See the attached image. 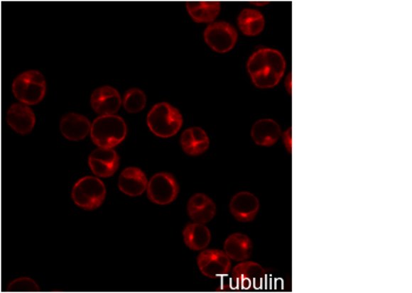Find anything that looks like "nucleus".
I'll return each instance as SVG.
<instances>
[{
    "label": "nucleus",
    "mask_w": 412,
    "mask_h": 293,
    "mask_svg": "<svg viewBox=\"0 0 412 293\" xmlns=\"http://www.w3.org/2000/svg\"><path fill=\"white\" fill-rule=\"evenodd\" d=\"M230 211L238 221L250 223L257 217L259 200L250 192H239L231 199Z\"/></svg>",
    "instance_id": "nucleus-14"
},
{
    "label": "nucleus",
    "mask_w": 412,
    "mask_h": 293,
    "mask_svg": "<svg viewBox=\"0 0 412 293\" xmlns=\"http://www.w3.org/2000/svg\"><path fill=\"white\" fill-rule=\"evenodd\" d=\"M291 132L292 128H288V131H286V133L283 135V142H284V145H286L288 153H292Z\"/></svg>",
    "instance_id": "nucleus-25"
},
{
    "label": "nucleus",
    "mask_w": 412,
    "mask_h": 293,
    "mask_svg": "<svg viewBox=\"0 0 412 293\" xmlns=\"http://www.w3.org/2000/svg\"><path fill=\"white\" fill-rule=\"evenodd\" d=\"M238 28L247 37L261 35L265 28V18L261 11L244 9L237 18Z\"/></svg>",
    "instance_id": "nucleus-22"
},
{
    "label": "nucleus",
    "mask_w": 412,
    "mask_h": 293,
    "mask_svg": "<svg viewBox=\"0 0 412 293\" xmlns=\"http://www.w3.org/2000/svg\"><path fill=\"white\" fill-rule=\"evenodd\" d=\"M254 245L251 239L243 233H234L229 236L224 243V252L229 258L236 262H244L252 255Z\"/></svg>",
    "instance_id": "nucleus-20"
},
{
    "label": "nucleus",
    "mask_w": 412,
    "mask_h": 293,
    "mask_svg": "<svg viewBox=\"0 0 412 293\" xmlns=\"http://www.w3.org/2000/svg\"><path fill=\"white\" fill-rule=\"evenodd\" d=\"M247 72L254 87L271 89L278 85L286 72L284 55L275 49H259L247 60Z\"/></svg>",
    "instance_id": "nucleus-1"
},
{
    "label": "nucleus",
    "mask_w": 412,
    "mask_h": 293,
    "mask_svg": "<svg viewBox=\"0 0 412 293\" xmlns=\"http://www.w3.org/2000/svg\"><path fill=\"white\" fill-rule=\"evenodd\" d=\"M217 214L216 204L204 194H193L188 203V214L195 223L206 224L212 221Z\"/></svg>",
    "instance_id": "nucleus-18"
},
{
    "label": "nucleus",
    "mask_w": 412,
    "mask_h": 293,
    "mask_svg": "<svg viewBox=\"0 0 412 293\" xmlns=\"http://www.w3.org/2000/svg\"><path fill=\"white\" fill-rule=\"evenodd\" d=\"M90 104L99 116L116 114L121 107V96L114 87H100L93 91Z\"/></svg>",
    "instance_id": "nucleus-11"
},
{
    "label": "nucleus",
    "mask_w": 412,
    "mask_h": 293,
    "mask_svg": "<svg viewBox=\"0 0 412 293\" xmlns=\"http://www.w3.org/2000/svg\"><path fill=\"white\" fill-rule=\"evenodd\" d=\"M282 136V128L277 121L273 119H261L256 121L251 128V138L257 145L269 146L275 145Z\"/></svg>",
    "instance_id": "nucleus-17"
},
{
    "label": "nucleus",
    "mask_w": 412,
    "mask_h": 293,
    "mask_svg": "<svg viewBox=\"0 0 412 293\" xmlns=\"http://www.w3.org/2000/svg\"><path fill=\"white\" fill-rule=\"evenodd\" d=\"M204 40L217 53H227L234 49L238 40L237 30L227 21H213L204 30Z\"/></svg>",
    "instance_id": "nucleus-6"
},
{
    "label": "nucleus",
    "mask_w": 412,
    "mask_h": 293,
    "mask_svg": "<svg viewBox=\"0 0 412 293\" xmlns=\"http://www.w3.org/2000/svg\"><path fill=\"white\" fill-rule=\"evenodd\" d=\"M10 290L38 291L39 287H37V284L33 280L23 278V280H16L11 284Z\"/></svg>",
    "instance_id": "nucleus-24"
},
{
    "label": "nucleus",
    "mask_w": 412,
    "mask_h": 293,
    "mask_svg": "<svg viewBox=\"0 0 412 293\" xmlns=\"http://www.w3.org/2000/svg\"><path fill=\"white\" fill-rule=\"evenodd\" d=\"M148 198L157 205H168L179 194V184L172 173L159 172L148 180Z\"/></svg>",
    "instance_id": "nucleus-7"
},
{
    "label": "nucleus",
    "mask_w": 412,
    "mask_h": 293,
    "mask_svg": "<svg viewBox=\"0 0 412 293\" xmlns=\"http://www.w3.org/2000/svg\"><path fill=\"white\" fill-rule=\"evenodd\" d=\"M183 239L188 248L193 251H202L209 246L211 242V232L205 224L191 223L188 224L183 231Z\"/></svg>",
    "instance_id": "nucleus-21"
},
{
    "label": "nucleus",
    "mask_w": 412,
    "mask_h": 293,
    "mask_svg": "<svg viewBox=\"0 0 412 293\" xmlns=\"http://www.w3.org/2000/svg\"><path fill=\"white\" fill-rule=\"evenodd\" d=\"M186 11L195 23L210 24L219 16V1L216 0H189L185 4Z\"/></svg>",
    "instance_id": "nucleus-15"
},
{
    "label": "nucleus",
    "mask_w": 412,
    "mask_h": 293,
    "mask_svg": "<svg viewBox=\"0 0 412 293\" xmlns=\"http://www.w3.org/2000/svg\"><path fill=\"white\" fill-rule=\"evenodd\" d=\"M7 124L19 135H28L36 125V114L31 107L25 104L11 105L6 114Z\"/></svg>",
    "instance_id": "nucleus-12"
},
{
    "label": "nucleus",
    "mask_w": 412,
    "mask_h": 293,
    "mask_svg": "<svg viewBox=\"0 0 412 293\" xmlns=\"http://www.w3.org/2000/svg\"><path fill=\"white\" fill-rule=\"evenodd\" d=\"M71 196L77 206L82 210H97L107 198V187L98 177H82L73 185Z\"/></svg>",
    "instance_id": "nucleus-5"
},
{
    "label": "nucleus",
    "mask_w": 412,
    "mask_h": 293,
    "mask_svg": "<svg viewBox=\"0 0 412 293\" xmlns=\"http://www.w3.org/2000/svg\"><path fill=\"white\" fill-rule=\"evenodd\" d=\"M148 177L138 167L124 170L118 179V187L124 194L130 197L141 196L148 187Z\"/></svg>",
    "instance_id": "nucleus-16"
},
{
    "label": "nucleus",
    "mask_w": 412,
    "mask_h": 293,
    "mask_svg": "<svg viewBox=\"0 0 412 293\" xmlns=\"http://www.w3.org/2000/svg\"><path fill=\"white\" fill-rule=\"evenodd\" d=\"M146 103H148L146 94L138 87H132L130 90H127L121 99V106L126 112L132 114H139L144 110Z\"/></svg>",
    "instance_id": "nucleus-23"
},
{
    "label": "nucleus",
    "mask_w": 412,
    "mask_h": 293,
    "mask_svg": "<svg viewBox=\"0 0 412 293\" xmlns=\"http://www.w3.org/2000/svg\"><path fill=\"white\" fill-rule=\"evenodd\" d=\"M127 125L117 114L99 116L93 121L90 136L98 148H114L126 138Z\"/></svg>",
    "instance_id": "nucleus-2"
},
{
    "label": "nucleus",
    "mask_w": 412,
    "mask_h": 293,
    "mask_svg": "<svg viewBox=\"0 0 412 293\" xmlns=\"http://www.w3.org/2000/svg\"><path fill=\"white\" fill-rule=\"evenodd\" d=\"M90 169L98 178H110L121 165V157L114 148H98L89 155Z\"/></svg>",
    "instance_id": "nucleus-9"
},
{
    "label": "nucleus",
    "mask_w": 412,
    "mask_h": 293,
    "mask_svg": "<svg viewBox=\"0 0 412 293\" xmlns=\"http://www.w3.org/2000/svg\"><path fill=\"white\" fill-rule=\"evenodd\" d=\"M91 121L89 118L78 114H67L62 118L59 130L63 137L71 142H80L90 135Z\"/></svg>",
    "instance_id": "nucleus-13"
},
{
    "label": "nucleus",
    "mask_w": 412,
    "mask_h": 293,
    "mask_svg": "<svg viewBox=\"0 0 412 293\" xmlns=\"http://www.w3.org/2000/svg\"><path fill=\"white\" fill-rule=\"evenodd\" d=\"M291 78H292V74L291 73H290V74H288V79H286V90H288V94H292V90H291Z\"/></svg>",
    "instance_id": "nucleus-26"
},
{
    "label": "nucleus",
    "mask_w": 412,
    "mask_h": 293,
    "mask_svg": "<svg viewBox=\"0 0 412 293\" xmlns=\"http://www.w3.org/2000/svg\"><path fill=\"white\" fill-rule=\"evenodd\" d=\"M12 92L25 105H38L46 96L45 77L36 70L23 72L14 79Z\"/></svg>",
    "instance_id": "nucleus-4"
},
{
    "label": "nucleus",
    "mask_w": 412,
    "mask_h": 293,
    "mask_svg": "<svg viewBox=\"0 0 412 293\" xmlns=\"http://www.w3.org/2000/svg\"><path fill=\"white\" fill-rule=\"evenodd\" d=\"M265 275V270L258 262L244 260L232 270L231 282L234 284V289L249 290L254 287H261Z\"/></svg>",
    "instance_id": "nucleus-10"
},
{
    "label": "nucleus",
    "mask_w": 412,
    "mask_h": 293,
    "mask_svg": "<svg viewBox=\"0 0 412 293\" xmlns=\"http://www.w3.org/2000/svg\"><path fill=\"white\" fill-rule=\"evenodd\" d=\"M200 272L207 278L225 277L231 271V259L222 250L204 248L197 257Z\"/></svg>",
    "instance_id": "nucleus-8"
},
{
    "label": "nucleus",
    "mask_w": 412,
    "mask_h": 293,
    "mask_svg": "<svg viewBox=\"0 0 412 293\" xmlns=\"http://www.w3.org/2000/svg\"><path fill=\"white\" fill-rule=\"evenodd\" d=\"M146 124L150 131L159 138H170L182 128L183 116L177 107L163 101L152 106L146 118Z\"/></svg>",
    "instance_id": "nucleus-3"
},
{
    "label": "nucleus",
    "mask_w": 412,
    "mask_h": 293,
    "mask_svg": "<svg viewBox=\"0 0 412 293\" xmlns=\"http://www.w3.org/2000/svg\"><path fill=\"white\" fill-rule=\"evenodd\" d=\"M180 146L186 155L193 157L203 155L210 146L209 136L202 128H188L180 137Z\"/></svg>",
    "instance_id": "nucleus-19"
}]
</instances>
